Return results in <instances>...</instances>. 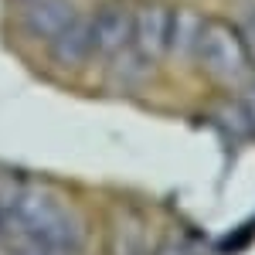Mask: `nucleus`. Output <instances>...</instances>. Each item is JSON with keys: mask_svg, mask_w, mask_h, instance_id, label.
I'll return each instance as SVG.
<instances>
[{"mask_svg": "<svg viewBox=\"0 0 255 255\" xmlns=\"http://www.w3.org/2000/svg\"><path fill=\"white\" fill-rule=\"evenodd\" d=\"M0 238L10 255H79L82 221L48 187H20L0 211Z\"/></svg>", "mask_w": 255, "mask_h": 255, "instance_id": "f257e3e1", "label": "nucleus"}, {"mask_svg": "<svg viewBox=\"0 0 255 255\" xmlns=\"http://www.w3.org/2000/svg\"><path fill=\"white\" fill-rule=\"evenodd\" d=\"M197 68L225 92H242L255 82V68L249 58V48L242 38V27L225 17H204L201 38L194 51Z\"/></svg>", "mask_w": 255, "mask_h": 255, "instance_id": "f03ea898", "label": "nucleus"}, {"mask_svg": "<svg viewBox=\"0 0 255 255\" xmlns=\"http://www.w3.org/2000/svg\"><path fill=\"white\" fill-rule=\"evenodd\" d=\"M174 3L167 0H136L133 7V44L129 51L143 65H160L170 58V34H174Z\"/></svg>", "mask_w": 255, "mask_h": 255, "instance_id": "7ed1b4c3", "label": "nucleus"}, {"mask_svg": "<svg viewBox=\"0 0 255 255\" xmlns=\"http://www.w3.org/2000/svg\"><path fill=\"white\" fill-rule=\"evenodd\" d=\"M133 7H136V0H102L89 14L96 58L116 65L129 51V44H133Z\"/></svg>", "mask_w": 255, "mask_h": 255, "instance_id": "20e7f679", "label": "nucleus"}, {"mask_svg": "<svg viewBox=\"0 0 255 255\" xmlns=\"http://www.w3.org/2000/svg\"><path fill=\"white\" fill-rule=\"evenodd\" d=\"M17 7H20V27L31 38L44 41V44L58 31H65L75 20V14H79L72 0H24Z\"/></svg>", "mask_w": 255, "mask_h": 255, "instance_id": "39448f33", "label": "nucleus"}, {"mask_svg": "<svg viewBox=\"0 0 255 255\" xmlns=\"http://www.w3.org/2000/svg\"><path fill=\"white\" fill-rule=\"evenodd\" d=\"M51 48V58L58 61L61 68H82L96 58V48H92V27H89V14H75V20L58 31L55 38L48 41Z\"/></svg>", "mask_w": 255, "mask_h": 255, "instance_id": "423d86ee", "label": "nucleus"}, {"mask_svg": "<svg viewBox=\"0 0 255 255\" xmlns=\"http://www.w3.org/2000/svg\"><path fill=\"white\" fill-rule=\"evenodd\" d=\"M201 27H204V17L201 14L187 10V7H177L174 10V34H170V58H180V61L194 58Z\"/></svg>", "mask_w": 255, "mask_h": 255, "instance_id": "0eeeda50", "label": "nucleus"}, {"mask_svg": "<svg viewBox=\"0 0 255 255\" xmlns=\"http://www.w3.org/2000/svg\"><path fill=\"white\" fill-rule=\"evenodd\" d=\"M238 27H242V38H245V48H249V58H252V68H255V10H245Z\"/></svg>", "mask_w": 255, "mask_h": 255, "instance_id": "6e6552de", "label": "nucleus"}, {"mask_svg": "<svg viewBox=\"0 0 255 255\" xmlns=\"http://www.w3.org/2000/svg\"><path fill=\"white\" fill-rule=\"evenodd\" d=\"M160 255H187V252H184V245H167Z\"/></svg>", "mask_w": 255, "mask_h": 255, "instance_id": "1a4fd4ad", "label": "nucleus"}, {"mask_svg": "<svg viewBox=\"0 0 255 255\" xmlns=\"http://www.w3.org/2000/svg\"><path fill=\"white\" fill-rule=\"evenodd\" d=\"M245 3H249V10H255V0H245Z\"/></svg>", "mask_w": 255, "mask_h": 255, "instance_id": "9d476101", "label": "nucleus"}, {"mask_svg": "<svg viewBox=\"0 0 255 255\" xmlns=\"http://www.w3.org/2000/svg\"><path fill=\"white\" fill-rule=\"evenodd\" d=\"M17 3H24V0H17Z\"/></svg>", "mask_w": 255, "mask_h": 255, "instance_id": "9b49d317", "label": "nucleus"}]
</instances>
